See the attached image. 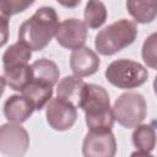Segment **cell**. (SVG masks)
<instances>
[{"label":"cell","mask_w":157,"mask_h":157,"mask_svg":"<svg viewBox=\"0 0 157 157\" xmlns=\"http://www.w3.org/2000/svg\"><path fill=\"white\" fill-rule=\"evenodd\" d=\"M77 108H81L85 112L86 125L90 130H112L114 124V115L110 107L109 94L102 86L85 82Z\"/></svg>","instance_id":"6da1fadb"},{"label":"cell","mask_w":157,"mask_h":157,"mask_svg":"<svg viewBox=\"0 0 157 157\" xmlns=\"http://www.w3.org/2000/svg\"><path fill=\"white\" fill-rule=\"evenodd\" d=\"M83 85H85V81L80 76H76V75L65 76L58 82L56 94L59 98L72 103L77 108Z\"/></svg>","instance_id":"9a60e30c"},{"label":"cell","mask_w":157,"mask_h":157,"mask_svg":"<svg viewBox=\"0 0 157 157\" xmlns=\"http://www.w3.org/2000/svg\"><path fill=\"white\" fill-rule=\"evenodd\" d=\"M32 70V80L45 83L48 86H54L60 76V71L58 65L45 58L38 59L31 64Z\"/></svg>","instance_id":"4fadbf2b"},{"label":"cell","mask_w":157,"mask_h":157,"mask_svg":"<svg viewBox=\"0 0 157 157\" xmlns=\"http://www.w3.org/2000/svg\"><path fill=\"white\" fill-rule=\"evenodd\" d=\"M45 118L52 129L56 131H65L72 128L76 123L77 109L72 103L56 97L48 102Z\"/></svg>","instance_id":"52a82bcc"},{"label":"cell","mask_w":157,"mask_h":157,"mask_svg":"<svg viewBox=\"0 0 157 157\" xmlns=\"http://www.w3.org/2000/svg\"><path fill=\"white\" fill-rule=\"evenodd\" d=\"M108 16V11L105 5L101 1V0H88L86 6H85V11H83V18H85V23L88 28L96 29L98 27H101Z\"/></svg>","instance_id":"d6986e66"},{"label":"cell","mask_w":157,"mask_h":157,"mask_svg":"<svg viewBox=\"0 0 157 157\" xmlns=\"http://www.w3.org/2000/svg\"><path fill=\"white\" fill-rule=\"evenodd\" d=\"M34 112L33 104L22 94H12L4 103V115L7 121L22 124Z\"/></svg>","instance_id":"8fae6325"},{"label":"cell","mask_w":157,"mask_h":157,"mask_svg":"<svg viewBox=\"0 0 157 157\" xmlns=\"http://www.w3.org/2000/svg\"><path fill=\"white\" fill-rule=\"evenodd\" d=\"M4 78L6 85L17 92H21L32 80L31 65L22 64L4 69Z\"/></svg>","instance_id":"e0dca14e"},{"label":"cell","mask_w":157,"mask_h":157,"mask_svg":"<svg viewBox=\"0 0 157 157\" xmlns=\"http://www.w3.org/2000/svg\"><path fill=\"white\" fill-rule=\"evenodd\" d=\"M59 26L58 13L52 6H42L21 23L18 28V40L25 43L31 50L44 49L56 33Z\"/></svg>","instance_id":"7a4b0ae2"},{"label":"cell","mask_w":157,"mask_h":157,"mask_svg":"<svg viewBox=\"0 0 157 157\" xmlns=\"http://www.w3.org/2000/svg\"><path fill=\"white\" fill-rule=\"evenodd\" d=\"M99 56L88 47H81L72 50L70 55V69L74 75L87 77L96 74L99 69Z\"/></svg>","instance_id":"30bf717a"},{"label":"cell","mask_w":157,"mask_h":157,"mask_svg":"<svg viewBox=\"0 0 157 157\" xmlns=\"http://www.w3.org/2000/svg\"><path fill=\"white\" fill-rule=\"evenodd\" d=\"M136 36V25L130 20L121 18L108 25L97 33L94 47L102 55H114L132 44Z\"/></svg>","instance_id":"3957f363"},{"label":"cell","mask_w":157,"mask_h":157,"mask_svg":"<svg viewBox=\"0 0 157 157\" xmlns=\"http://www.w3.org/2000/svg\"><path fill=\"white\" fill-rule=\"evenodd\" d=\"M34 0H0V12L10 17L27 10Z\"/></svg>","instance_id":"44dd1931"},{"label":"cell","mask_w":157,"mask_h":157,"mask_svg":"<svg viewBox=\"0 0 157 157\" xmlns=\"http://www.w3.org/2000/svg\"><path fill=\"white\" fill-rule=\"evenodd\" d=\"M156 39H157V34L152 33L151 36H148L146 38V40L144 42L142 45V50H141V55L142 59L145 61V64L147 66H150L151 69H156L157 67V54H156Z\"/></svg>","instance_id":"ffe728a7"},{"label":"cell","mask_w":157,"mask_h":157,"mask_svg":"<svg viewBox=\"0 0 157 157\" xmlns=\"http://www.w3.org/2000/svg\"><path fill=\"white\" fill-rule=\"evenodd\" d=\"M130 16L139 23H151L157 15V0H126Z\"/></svg>","instance_id":"5bb4252c"},{"label":"cell","mask_w":157,"mask_h":157,"mask_svg":"<svg viewBox=\"0 0 157 157\" xmlns=\"http://www.w3.org/2000/svg\"><path fill=\"white\" fill-rule=\"evenodd\" d=\"M55 38L61 47L75 50L85 45L87 39V26L78 18L64 20L58 26Z\"/></svg>","instance_id":"9c48e42d"},{"label":"cell","mask_w":157,"mask_h":157,"mask_svg":"<svg viewBox=\"0 0 157 157\" xmlns=\"http://www.w3.org/2000/svg\"><path fill=\"white\" fill-rule=\"evenodd\" d=\"M9 20H10V17H7L0 12V48L4 47L9 40V34H10Z\"/></svg>","instance_id":"7402d4cb"},{"label":"cell","mask_w":157,"mask_h":157,"mask_svg":"<svg viewBox=\"0 0 157 157\" xmlns=\"http://www.w3.org/2000/svg\"><path fill=\"white\" fill-rule=\"evenodd\" d=\"M21 93L33 104L34 110H40L52 99L53 87L38 81L31 80V82L21 91Z\"/></svg>","instance_id":"2e32d148"},{"label":"cell","mask_w":157,"mask_h":157,"mask_svg":"<svg viewBox=\"0 0 157 157\" xmlns=\"http://www.w3.org/2000/svg\"><path fill=\"white\" fill-rule=\"evenodd\" d=\"M136 152L132 153L137 156H150L156 146V131L152 124H139L131 135Z\"/></svg>","instance_id":"7c38bea8"},{"label":"cell","mask_w":157,"mask_h":157,"mask_svg":"<svg viewBox=\"0 0 157 157\" xmlns=\"http://www.w3.org/2000/svg\"><path fill=\"white\" fill-rule=\"evenodd\" d=\"M117 152V141L112 130L92 131L86 134L82 142L85 157H113Z\"/></svg>","instance_id":"ba28073f"},{"label":"cell","mask_w":157,"mask_h":157,"mask_svg":"<svg viewBox=\"0 0 157 157\" xmlns=\"http://www.w3.org/2000/svg\"><path fill=\"white\" fill-rule=\"evenodd\" d=\"M112 112L118 124L126 129H132L145 120L147 105L141 93L125 92L117 98Z\"/></svg>","instance_id":"5b68a950"},{"label":"cell","mask_w":157,"mask_h":157,"mask_svg":"<svg viewBox=\"0 0 157 157\" xmlns=\"http://www.w3.org/2000/svg\"><path fill=\"white\" fill-rule=\"evenodd\" d=\"M5 86H6L5 78H4V76H0V97L4 94V91H5Z\"/></svg>","instance_id":"cb8c5ba5"},{"label":"cell","mask_w":157,"mask_h":157,"mask_svg":"<svg viewBox=\"0 0 157 157\" xmlns=\"http://www.w3.org/2000/svg\"><path fill=\"white\" fill-rule=\"evenodd\" d=\"M107 81L121 90H132L144 85L148 78L147 69L137 61L118 59L112 61L104 72Z\"/></svg>","instance_id":"277c9868"},{"label":"cell","mask_w":157,"mask_h":157,"mask_svg":"<svg viewBox=\"0 0 157 157\" xmlns=\"http://www.w3.org/2000/svg\"><path fill=\"white\" fill-rule=\"evenodd\" d=\"M29 147V135L27 130L17 123H6L0 126V152L10 157L26 155Z\"/></svg>","instance_id":"8992f818"},{"label":"cell","mask_w":157,"mask_h":157,"mask_svg":"<svg viewBox=\"0 0 157 157\" xmlns=\"http://www.w3.org/2000/svg\"><path fill=\"white\" fill-rule=\"evenodd\" d=\"M32 56V50L29 47H27L21 40H17L16 43L11 44L2 54V65L5 67L28 64L29 59Z\"/></svg>","instance_id":"ac0fdd59"},{"label":"cell","mask_w":157,"mask_h":157,"mask_svg":"<svg viewBox=\"0 0 157 157\" xmlns=\"http://www.w3.org/2000/svg\"><path fill=\"white\" fill-rule=\"evenodd\" d=\"M61 6H64V7H69V9H74V7H76L80 2H81V0H56Z\"/></svg>","instance_id":"603a6c76"}]
</instances>
